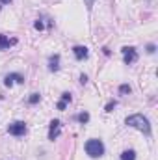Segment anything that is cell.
Wrapping results in <instances>:
<instances>
[{
  "instance_id": "obj_12",
  "label": "cell",
  "mask_w": 158,
  "mask_h": 160,
  "mask_svg": "<svg viewBox=\"0 0 158 160\" xmlns=\"http://www.w3.org/2000/svg\"><path fill=\"white\" fill-rule=\"evenodd\" d=\"M77 119H78L82 125H86V123L89 121V114H87V112H80L78 116H77Z\"/></svg>"
},
{
  "instance_id": "obj_15",
  "label": "cell",
  "mask_w": 158,
  "mask_h": 160,
  "mask_svg": "<svg viewBox=\"0 0 158 160\" xmlns=\"http://www.w3.org/2000/svg\"><path fill=\"white\" fill-rule=\"evenodd\" d=\"M116 106H117V102H116V101H110V102L106 104L104 112H108V114H110V112H114V108H116Z\"/></svg>"
},
{
  "instance_id": "obj_11",
  "label": "cell",
  "mask_w": 158,
  "mask_h": 160,
  "mask_svg": "<svg viewBox=\"0 0 158 160\" xmlns=\"http://www.w3.org/2000/svg\"><path fill=\"white\" fill-rule=\"evenodd\" d=\"M121 160H136V151L134 149H125L121 153Z\"/></svg>"
},
{
  "instance_id": "obj_3",
  "label": "cell",
  "mask_w": 158,
  "mask_h": 160,
  "mask_svg": "<svg viewBox=\"0 0 158 160\" xmlns=\"http://www.w3.org/2000/svg\"><path fill=\"white\" fill-rule=\"evenodd\" d=\"M121 54H123V62L125 65H132L138 62V50L134 47H123L121 48Z\"/></svg>"
},
{
  "instance_id": "obj_5",
  "label": "cell",
  "mask_w": 158,
  "mask_h": 160,
  "mask_svg": "<svg viewBox=\"0 0 158 160\" xmlns=\"http://www.w3.org/2000/svg\"><path fill=\"white\" fill-rule=\"evenodd\" d=\"M60 134H62V121L60 119H52L50 121V127H48V140L54 142V140H58Z\"/></svg>"
},
{
  "instance_id": "obj_21",
  "label": "cell",
  "mask_w": 158,
  "mask_h": 160,
  "mask_svg": "<svg viewBox=\"0 0 158 160\" xmlns=\"http://www.w3.org/2000/svg\"><path fill=\"white\" fill-rule=\"evenodd\" d=\"M0 9H2V6H0Z\"/></svg>"
},
{
  "instance_id": "obj_2",
  "label": "cell",
  "mask_w": 158,
  "mask_h": 160,
  "mask_svg": "<svg viewBox=\"0 0 158 160\" xmlns=\"http://www.w3.org/2000/svg\"><path fill=\"white\" fill-rule=\"evenodd\" d=\"M84 149H86V155L89 158H101V157H104V151H106L104 143L101 140H97V138L87 140L86 145H84Z\"/></svg>"
},
{
  "instance_id": "obj_20",
  "label": "cell",
  "mask_w": 158,
  "mask_h": 160,
  "mask_svg": "<svg viewBox=\"0 0 158 160\" xmlns=\"http://www.w3.org/2000/svg\"><path fill=\"white\" fill-rule=\"evenodd\" d=\"M11 0H0V4H9Z\"/></svg>"
},
{
  "instance_id": "obj_14",
  "label": "cell",
  "mask_w": 158,
  "mask_h": 160,
  "mask_svg": "<svg viewBox=\"0 0 158 160\" xmlns=\"http://www.w3.org/2000/svg\"><path fill=\"white\" fill-rule=\"evenodd\" d=\"M39 101H41L39 93H32V95H30V99H28V102H30V104H37Z\"/></svg>"
},
{
  "instance_id": "obj_16",
  "label": "cell",
  "mask_w": 158,
  "mask_h": 160,
  "mask_svg": "<svg viewBox=\"0 0 158 160\" xmlns=\"http://www.w3.org/2000/svg\"><path fill=\"white\" fill-rule=\"evenodd\" d=\"M34 28H36V30H45V22H43L41 19H37V21L34 22Z\"/></svg>"
},
{
  "instance_id": "obj_1",
  "label": "cell",
  "mask_w": 158,
  "mask_h": 160,
  "mask_svg": "<svg viewBox=\"0 0 158 160\" xmlns=\"http://www.w3.org/2000/svg\"><path fill=\"white\" fill-rule=\"evenodd\" d=\"M125 123H126L128 127H132V128L143 132L145 136H151V123H149V119H147L143 114H132V116H128V118L125 119Z\"/></svg>"
},
{
  "instance_id": "obj_19",
  "label": "cell",
  "mask_w": 158,
  "mask_h": 160,
  "mask_svg": "<svg viewBox=\"0 0 158 160\" xmlns=\"http://www.w3.org/2000/svg\"><path fill=\"white\" fill-rule=\"evenodd\" d=\"M86 6H87V9H91V6H93V0H86Z\"/></svg>"
},
{
  "instance_id": "obj_10",
  "label": "cell",
  "mask_w": 158,
  "mask_h": 160,
  "mask_svg": "<svg viewBox=\"0 0 158 160\" xmlns=\"http://www.w3.org/2000/svg\"><path fill=\"white\" fill-rule=\"evenodd\" d=\"M11 45H17V39L15 38H6L4 34H0V50H6V48H9Z\"/></svg>"
},
{
  "instance_id": "obj_17",
  "label": "cell",
  "mask_w": 158,
  "mask_h": 160,
  "mask_svg": "<svg viewBox=\"0 0 158 160\" xmlns=\"http://www.w3.org/2000/svg\"><path fill=\"white\" fill-rule=\"evenodd\" d=\"M147 52H149V54H155V52H156V47H155L153 43H151V45H147Z\"/></svg>"
},
{
  "instance_id": "obj_4",
  "label": "cell",
  "mask_w": 158,
  "mask_h": 160,
  "mask_svg": "<svg viewBox=\"0 0 158 160\" xmlns=\"http://www.w3.org/2000/svg\"><path fill=\"white\" fill-rule=\"evenodd\" d=\"M26 123L24 121H13L9 127H7V132L11 134V136H15V138H19V136H24L26 134Z\"/></svg>"
},
{
  "instance_id": "obj_13",
  "label": "cell",
  "mask_w": 158,
  "mask_h": 160,
  "mask_svg": "<svg viewBox=\"0 0 158 160\" xmlns=\"http://www.w3.org/2000/svg\"><path fill=\"white\" fill-rule=\"evenodd\" d=\"M130 91H132V88H130L128 84H121V86H119V93H121V95H128Z\"/></svg>"
},
{
  "instance_id": "obj_18",
  "label": "cell",
  "mask_w": 158,
  "mask_h": 160,
  "mask_svg": "<svg viewBox=\"0 0 158 160\" xmlns=\"http://www.w3.org/2000/svg\"><path fill=\"white\" fill-rule=\"evenodd\" d=\"M80 84H87V77H86V75H84V73H82V75H80Z\"/></svg>"
},
{
  "instance_id": "obj_6",
  "label": "cell",
  "mask_w": 158,
  "mask_h": 160,
  "mask_svg": "<svg viewBox=\"0 0 158 160\" xmlns=\"http://www.w3.org/2000/svg\"><path fill=\"white\" fill-rule=\"evenodd\" d=\"M13 84H24V77L21 73H9V75L4 77V86L11 88Z\"/></svg>"
},
{
  "instance_id": "obj_7",
  "label": "cell",
  "mask_w": 158,
  "mask_h": 160,
  "mask_svg": "<svg viewBox=\"0 0 158 160\" xmlns=\"http://www.w3.org/2000/svg\"><path fill=\"white\" fill-rule=\"evenodd\" d=\"M73 54H75V58L82 62V60H87V56H89V50H87V47H84V45H77V47H73Z\"/></svg>"
},
{
  "instance_id": "obj_8",
  "label": "cell",
  "mask_w": 158,
  "mask_h": 160,
  "mask_svg": "<svg viewBox=\"0 0 158 160\" xmlns=\"http://www.w3.org/2000/svg\"><path fill=\"white\" fill-rule=\"evenodd\" d=\"M48 71H50V73L60 71V54H52V56L48 58Z\"/></svg>"
},
{
  "instance_id": "obj_9",
  "label": "cell",
  "mask_w": 158,
  "mask_h": 160,
  "mask_svg": "<svg viewBox=\"0 0 158 160\" xmlns=\"http://www.w3.org/2000/svg\"><path fill=\"white\" fill-rule=\"evenodd\" d=\"M69 102H71V93H69V91H63V93H62V99H60V102L56 104V108H58V110H65Z\"/></svg>"
}]
</instances>
